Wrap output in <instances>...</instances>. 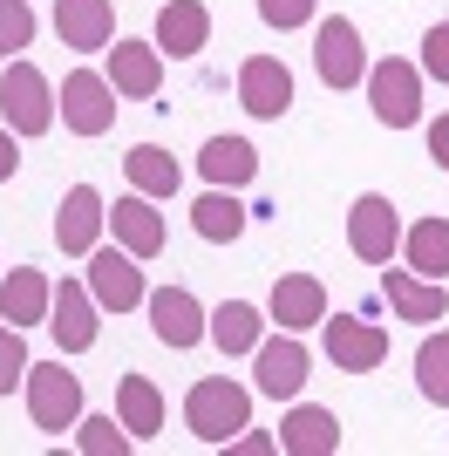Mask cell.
I'll return each mask as SVG.
<instances>
[{"label": "cell", "mask_w": 449, "mask_h": 456, "mask_svg": "<svg viewBox=\"0 0 449 456\" xmlns=\"http://www.w3.org/2000/svg\"><path fill=\"white\" fill-rule=\"evenodd\" d=\"M265 321L286 327V334H306V327L327 321V286L314 273H280L273 280V300H265Z\"/></svg>", "instance_id": "2e32d148"}, {"label": "cell", "mask_w": 449, "mask_h": 456, "mask_svg": "<svg viewBox=\"0 0 449 456\" xmlns=\"http://www.w3.org/2000/svg\"><path fill=\"white\" fill-rule=\"evenodd\" d=\"M48 334H55L61 354H89V347H95V334H102V306H95L89 280H61V286H55Z\"/></svg>", "instance_id": "8fae6325"}, {"label": "cell", "mask_w": 449, "mask_h": 456, "mask_svg": "<svg viewBox=\"0 0 449 456\" xmlns=\"http://www.w3.org/2000/svg\"><path fill=\"white\" fill-rule=\"evenodd\" d=\"M48 306H55V280H48L41 266L0 273V321H14V327H48Z\"/></svg>", "instance_id": "44dd1931"}, {"label": "cell", "mask_w": 449, "mask_h": 456, "mask_svg": "<svg viewBox=\"0 0 449 456\" xmlns=\"http://www.w3.org/2000/svg\"><path fill=\"white\" fill-rule=\"evenodd\" d=\"M55 89H48V76H41L28 55L0 61V123L14 136H48L55 130Z\"/></svg>", "instance_id": "7a4b0ae2"}, {"label": "cell", "mask_w": 449, "mask_h": 456, "mask_svg": "<svg viewBox=\"0 0 449 456\" xmlns=\"http://www.w3.org/2000/svg\"><path fill=\"white\" fill-rule=\"evenodd\" d=\"M20 381H28V347H20V327L14 321H0V395L20 388Z\"/></svg>", "instance_id": "1f68e13d"}, {"label": "cell", "mask_w": 449, "mask_h": 456, "mask_svg": "<svg viewBox=\"0 0 449 456\" xmlns=\"http://www.w3.org/2000/svg\"><path fill=\"white\" fill-rule=\"evenodd\" d=\"M347 252H355L361 266H388L395 252H402V218L381 191H361L355 205H347Z\"/></svg>", "instance_id": "52a82bcc"}, {"label": "cell", "mask_w": 449, "mask_h": 456, "mask_svg": "<svg viewBox=\"0 0 449 456\" xmlns=\"http://www.w3.org/2000/svg\"><path fill=\"white\" fill-rule=\"evenodd\" d=\"M89 293L102 314H130V306L150 300V286H143V259L123 246H95L89 252Z\"/></svg>", "instance_id": "9c48e42d"}, {"label": "cell", "mask_w": 449, "mask_h": 456, "mask_svg": "<svg viewBox=\"0 0 449 456\" xmlns=\"http://www.w3.org/2000/svg\"><path fill=\"white\" fill-rule=\"evenodd\" d=\"M198 171H205V184L239 191V184H252V177H259V151H252L245 136H211L205 151H198Z\"/></svg>", "instance_id": "603a6c76"}, {"label": "cell", "mask_w": 449, "mask_h": 456, "mask_svg": "<svg viewBox=\"0 0 449 456\" xmlns=\"http://www.w3.org/2000/svg\"><path fill=\"white\" fill-rule=\"evenodd\" d=\"M239 102L245 116H259V123H280L293 110V69L280 55H245L239 61Z\"/></svg>", "instance_id": "4fadbf2b"}, {"label": "cell", "mask_w": 449, "mask_h": 456, "mask_svg": "<svg viewBox=\"0 0 449 456\" xmlns=\"http://www.w3.org/2000/svg\"><path fill=\"white\" fill-rule=\"evenodd\" d=\"M110 232H116V246L136 252V259H157L164 239H170L157 198H143V191H130V198H116V205H110Z\"/></svg>", "instance_id": "d6986e66"}, {"label": "cell", "mask_w": 449, "mask_h": 456, "mask_svg": "<svg viewBox=\"0 0 449 456\" xmlns=\"http://www.w3.org/2000/svg\"><path fill=\"white\" fill-rule=\"evenodd\" d=\"M14 171H20V136L7 130V123H0V184H7Z\"/></svg>", "instance_id": "d590c367"}, {"label": "cell", "mask_w": 449, "mask_h": 456, "mask_svg": "<svg viewBox=\"0 0 449 456\" xmlns=\"http://www.w3.org/2000/svg\"><path fill=\"white\" fill-rule=\"evenodd\" d=\"M422 76L429 82H449V20H436L422 35Z\"/></svg>", "instance_id": "836d02e7"}, {"label": "cell", "mask_w": 449, "mask_h": 456, "mask_svg": "<svg viewBox=\"0 0 449 456\" xmlns=\"http://www.w3.org/2000/svg\"><path fill=\"white\" fill-rule=\"evenodd\" d=\"M184 429L205 443V450H224L239 429H252V388H245V381H232V375L191 381V395H184Z\"/></svg>", "instance_id": "6da1fadb"}, {"label": "cell", "mask_w": 449, "mask_h": 456, "mask_svg": "<svg viewBox=\"0 0 449 456\" xmlns=\"http://www.w3.org/2000/svg\"><path fill=\"white\" fill-rule=\"evenodd\" d=\"M306 375H314V354H306V341L299 334H273V341H259L252 347V388L259 395H273V402H293L299 388H306Z\"/></svg>", "instance_id": "ba28073f"}, {"label": "cell", "mask_w": 449, "mask_h": 456, "mask_svg": "<svg viewBox=\"0 0 449 456\" xmlns=\"http://www.w3.org/2000/svg\"><path fill=\"white\" fill-rule=\"evenodd\" d=\"M20 395H28V422L35 429H48V436H61V429H75L82 422V375H69L55 362H28V381H20Z\"/></svg>", "instance_id": "3957f363"}, {"label": "cell", "mask_w": 449, "mask_h": 456, "mask_svg": "<svg viewBox=\"0 0 449 456\" xmlns=\"http://www.w3.org/2000/svg\"><path fill=\"white\" fill-rule=\"evenodd\" d=\"M327 327V354H334V368H347V375H374V368L388 362V327L374 321H355V314H334Z\"/></svg>", "instance_id": "9a60e30c"}, {"label": "cell", "mask_w": 449, "mask_h": 456, "mask_svg": "<svg viewBox=\"0 0 449 456\" xmlns=\"http://www.w3.org/2000/svg\"><path fill=\"white\" fill-rule=\"evenodd\" d=\"M280 450L286 456H334L340 450V416L293 395V409H286V422H280Z\"/></svg>", "instance_id": "ffe728a7"}, {"label": "cell", "mask_w": 449, "mask_h": 456, "mask_svg": "<svg viewBox=\"0 0 449 456\" xmlns=\"http://www.w3.org/2000/svg\"><path fill=\"white\" fill-rule=\"evenodd\" d=\"M102 55H110V82H116L123 102H150V95L164 89V48L157 41H116Z\"/></svg>", "instance_id": "e0dca14e"}, {"label": "cell", "mask_w": 449, "mask_h": 456, "mask_svg": "<svg viewBox=\"0 0 449 456\" xmlns=\"http://www.w3.org/2000/svg\"><path fill=\"white\" fill-rule=\"evenodd\" d=\"M381 293H388V306H395V321H415V327H436L449 314V280H422V273H409V266H381Z\"/></svg>", "instance_id": "5bb4252c"}, {"label": "cell", "mask_w": 449, "mask_h": 456, "mask_svg": "<svg viewBox=\"0 0 449 456\" xmlns=\"http://www.w3.org/2000/svg\"><path fill=\"white\" fill-rule=\"evenodd\" d=\"M116 82L110 76H95V69H75V76H61V95H55V110L61 123H69L75 136H110L116 130Z\"/></svg>", "instance_id": "8992f818"}, {"label": "cell", "mask_w": 449, "mask_h": 456, "mask_svg": "<svg viewBox=\"0 0 449 456\" xmlns=\"http://www.w3.org/2000/svg\"><path fill=\"white\" fill-rule=\"evenodd\" d=\"M314 69L327 89H361L368 82V48H361V28L347 14L314 20Z\"/></svg>", "instance_id": "5b68a950"}, {"label": "cell", "mask_w": 449, "mask_h": 456, "mask_svg": "<svg viewBox=\"0 0 449 456\" xmlns=\"http://www.w3.org/2000/svg\"><path fill=\"white\" fill-rule=\"evenodd\" d=\"M55 35L75 55H102L116 41V7L110 0H55Z\"/></svg>", "instance_id": "ac0fdd59"}, {"label": "cell", "mask_w": 449, "mask_h": 456, "mask_svg": "<svg viewBox=\"0 0 449 456\" xmlns=\"http://www.w3.org/2000/svg\"><path fill=\"white\" fill-rule=\"evenodd\" d=\"M35 48V7L28 0H0V61H14Z\"/></svg>", "instance_id": "4dcf8cb0"}, {"label": "cell", "mask_w": 449, "mask_h": 456, "mask_svg": "<svg viewBox=\"0 0 449 456\" xmlns=\"http://www.w3.org/2000/svg\"><path fill=\"white\" fill-rule=\"evenodd\" d=\"M191 225H198V239H205V246H232V239H239V232L252 225V211H245L239 198H232V191H218V184H211L205 198L191 205Z\"/></svg>", "instance_id": "4316f807"}, {"label": "cell", "mask_w": 449, "mask_h": 456, "mask_svg": "<svg viewBox=\"0 0 449 456\" xmlns=\"http://www.w3.org/2000/svg\"><path fill=\"white\" fill-rule=\"evenodd\" d=\"M116 416H123V429H130L136 443H150L157 429H164V395H157V381L150 375H123L116 381Z\"/></svg>", "instance_id": "484cf974"}, {"label": "cell", "mask_w": 449, "mask_h": 456, "mask_svg": "<svg viewBox=\"0 0 449 456\" xmlns=\"http://www.w3.org/2000/svg\"><path fill=\"white\" fill-rule=\"evenodd\" d=\"M368 110H374V123H388V130H415L422 123V69L415 61H402V55H388V61H368Z\"/></svg>", "instance_id": "277c9868"}, {"label": "cell", "mask_w": 449, "mask_h": 456, "mask_svg": "<svg viewBox=\"0 0 449 456\" xmlns=\"http://www.w3.org/2000/svg\"><path fill=\"white\" fill-rule=\"evenodd\" d=\"M143 306H150V334H157L164 347H177V354L198 347V341H211V314L198 306L191 286H157Z\"/></svg>", "instance_id": "30bf717a"}, {"label": "cell", "mask_w": 449, "mask_h": 456, "mask_svg": "<svg viewBox=\"0 0 449 456\" xmlns=\"http://www.w3.org/2000/svg\"><path fill=\"white\" fill-rule=\"evenodd\" d=\"M402 266L422 280H449V218H415L402 232Z\"/></svg>", "instance_id": "d4e9b609"}, {"label": "cell", "mask_w": 449, "mask_h": 456, "mask_svg": "<svg viewBox=\"0 0 449 456\" xmlns=\"http://www.w3.org/2000/svg\"><path fill=\"white\" fill-rule=\"evenodd\" d=\"M150 41H157L170 61H191L211 41V7L205 0H170V7H157V35Z\"/></svg>", "instance_id": "7402d4cb"}, {"label": "cell", "mask_w": 449, "mask_h": 456, "mask_svg": "<svg viewBox=\"0 0 449 456\" xmlns=\"http://www.w3.org/2000/svg\"><path fill=\"white\" fill-rule=\"evenodd\" d=\"M75 450L82 456H130L136 450V436L130 429H123V416H89V409H82V422H75Z\"/></svg>", "instance_id": "f1b7e54d"}, {"label": "cell", "mask_w": 449, "mask_h": 456, "mask_svg": "<svg viewBox=\"0 0 449 456\" xmlns=\"http://www.w3.org/2000/svg\"><path fill=\"white\" fill-rule=\"evenodd\" d=\"M314 7H320V0H259V20L286 35V28H306V20H314Z\"/></svg>", "instance_id": "d6a6232c"}, {"label": "cell", "mask_w": 449, "mask_h": 456, "mask_svg": "<svg viewBox=\"0 0 449 456\" xmlns=\"http://www.w3.org/2000/svg\"><path fill=\"white\" fill-rule=\"evenodd\" d=\"M123 177H130V191H143V198H177V184H184V171H177V157L164 151V143H136L130 157H123Z\"/></svg>", "instance_id": "cb8c5ba5"}, {"label": "cell", "mask_w": 449, "mask_h": 456, "mask_svg": "<svg viewBox=\"0 0 449 456\" xmlns=\"http://www.w3.org/2000/svg\"><path fill=\"white\" fill-rule=\"evenodd\" d=\"M429 164H436V171H449V116H436V123H429Z\"/></svg>", "instance_id": "e575fe53"}, {"label": "cell", "mask_w": 449, "mask_h": 456, "mask_svg": "<svg viewBox=\"0 0 449 456\" xmlns=\"http://www.w3.org/2000/svg\"><path fill=\"white\" fill-rule=\"evenodd\" d=\"M102 225H110V205H102V191L95 184H69L61 191V211H55V246L69 259H89L102 246Z\"/></svg>", "instance_id": "7c38bea8"}, {"label": "cell", "mask_w": 449, "mask_h": 456, "mask_svg": "<svg viewBox=\"0 0 449 456\" xmlns=\"http://www.w3.org/2000/svg\"><path fill=\"white\" fill-rule=\"evenodd\" d=\"M415 388H422V402L449 409V334H422V347H415Z\"/></svg>", "instance_id": "f546056e"}, {"label": "cell", "mask_w": 449, "mask_h": 456, "mask_svg": "<svg viewBox=\"0 0 449 456\" xmlns=\"http://www.w3.org/2000/svg\"><path fill=\"white\" fill-rule=\"evenodd\" d=\"M265 314L252 300H224V306H211V341L224 347V354H252V347L265 341Z\"/></svg>", "instance_id": "83f0119b"}]
</instances>
